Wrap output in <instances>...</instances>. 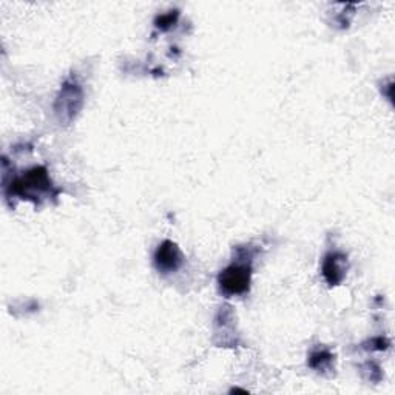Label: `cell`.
I'll list each match as a JSON object with an SVG mask.
<instances>
[{
    "instance_id": "2",
    "label": "cell",
    "mask_w": 395,
    "mask_h": 395,
    "mask_svg": "<svg viewBox=\"0 0 395 395\" xmlns=\"http://www.w3.org/2000/svg\"><path fill=\"white\" fill-rule=\"evenodd\" d=\"M182 261H184V256L179 251V247L172 241H164L154 253L156 269L164 273L178 270L181 268Z\"/></svg>"
},
{
    "instance_id": "4",
    "label": "cell",
    "mask_w": 395,
    "mask_h": 395,
    "mask_svg": "<svg viewBox=\"0 0 395 395\" xmlns=\"http://www.w3.org/2000/svg\"><path fill=\"white\" fill-rule=\"evenodd\" d=\"M80 104H82V91H80V88L78 85H70V84L63 85V88L60 91V96L58 99V104H56L58 113L65 115L67 113L65 110H68V115H70V119H71L73 113L76 115Z\"/></svg>"
},
{
    "instance_id": "3",
    "label": "cell",
    "mask_w": 395,
    "mask_h": 395,
    "mask_svg": "<svg viewBox=\"0 0 395 395\" xmlns=\"http://www.w3.org/2000/svg\"><path fill=\"white\" fill-rule=\"evenodd\" d=\"M50 187V179L47 170L42 167H36L26 173V177L16 182V191L25 195L30 191H45Z\"/></svg>"
},
{
    "instance_id": "1",
    "label": "cell",
    "mask_w": 395,
    "mask_h": 395,
    "mask_svg": "<svg viewBox=\"0 0 395 395\" xmlns=\"http://www.w3.org/2000/svg\"><path fill=\"white\" fill-rule=\"evenodd\" d=\"M251 268L246 264H232L219 275V288L226 295H241L249 290Z\"/></svg>"
},
{
    "instance_id": "5",
    "label": "cell",
    "mask_w": 395,
    "mask_h": 395,
    "mask_svg": "<svg viewBox=\"0 0 395 395\" xmlns=\"http://www.w3.org/2000/svg\"><path fill=\"white\" fill-rule=\"evenodd\" d=\"M344 255L329 253L323 263V275L330 286H337L344 278Z\"/></svg>"
},
{
    "instance_id": "6",
    "label": "cell",
    "mask_w": 395,
    "mask_h": 395,
    "mask_svg": "<svg viewBox=\"0 0 395 395\" xmlns=\"http://www.w3.org/2000/svg\"><path fill=\"white\" fill-rule=\"evenodd\" d=\"M330 360H332V355H330L329 352L326 351H318V352H314L310 355V360H309V364L312 367H320V366H323L325 363H329Z\"/></svg>"
}]
</instances>
